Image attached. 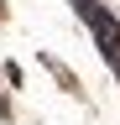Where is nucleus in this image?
Returning <instances> with one entry per match:
<instances>
[{"instance_id": "nucleus-1", "label": "nucleus", "mask_w": 120, "mask_h": 125, "mask_svg": "<svg viewBox=\"0 0 120 125\" xmlns=\"http://www.w3.org/2000/svg\"><path fill=\"white\" fill-rule=\"evenodd\" d=\"M78 16H84V26L94 31L104 62H120V21L110 16V5H104V0H78Z\"/></svg>"}]
</instances>
